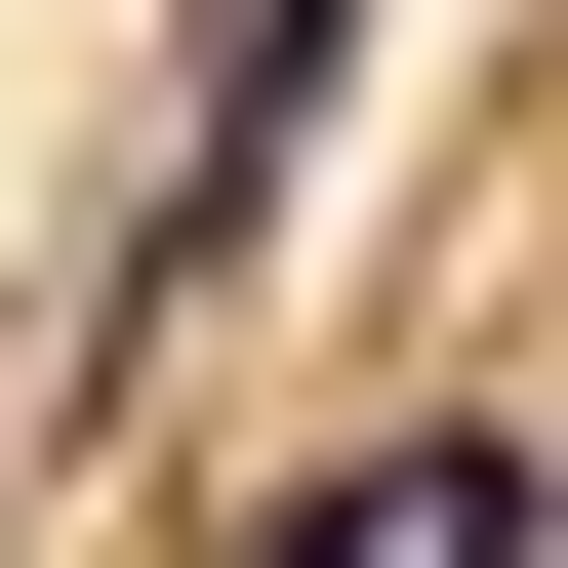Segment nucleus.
Masks as SVG:
<instances>
[{"instance_id": "1", "label": "nucleus", "mask_w": 568, "mask_h": 568, "mask_svg": "<svg viewBox=\"0 0 568 568\" xmlns=\"http://www.w3.org/2000/svg\"><path fill=\"white\" fill-rule=\"evenodd\" d=\"M284 568H366V528H284Z\"/></svg>"}]
</instances>
